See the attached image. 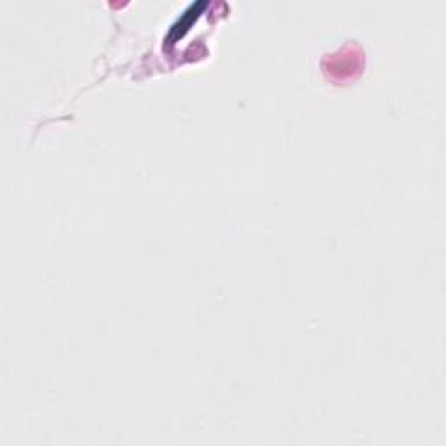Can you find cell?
Segmentation results:
<instances>
[{
    "label": "cell",
    "mask_w": 446,
    "mask_h": 446,
    "mask_svg": "<svg viewBox=\"0 0 446 446\" xmlns=\"http://www.w3.org/2000/svg\"><path fill=\"white\" fill-rule=\"evenodd\" d=\"M204 5H206L204 2H197V4H192L189 9H187V11L183 12V14H181L180 20H178L176 23H174V27L171 28L170 42H174V40L180 39L181 35H185V31L189 30V28L192 27L194 21L199 18V14H200V11L204 9Z\"/></svg>",
    "instance_id": "1"
}]
</instances>
